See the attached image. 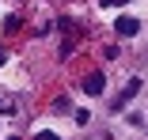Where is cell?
I'll return each instance as SVG.
<instances>
[{
    "label": "cell",
    "mask_w": 148,
    "mask_h": 140,
    "mask_svg": "<svg viewBox=\"0 0 148 140\" xmlns=\"http://www.w3.org/2000/svg\"><path fill=\"white\" fill-rule=\"evenodd\" d=\"M137 91H140V80H129V83H125V91H122V95H118V99L110 102V110H122V106H125V102L137 95Z\"/></svg>",
    "instance_id": "6da1fadb"
},
{
    "label": "cell",
    "mask_w": 148,
    "mask_h": 140,
    "mask_svg": "<svg viewBox=\"0 0 148 140\" xmlns=\"http://www.w3.org/2000/svg\"><path fill=\"white\" fill-rule=\"evenodd\" d=\"M114 31H118V34H125V38H133V34L140 31V23H137L133 15H122V19L114 23Z\"/></svg>",
    "instance_id": "7a4b0ae2"
},
{
    "label": "cell",
    "mask_w": 148,
    "mask_h": 140,
    "mask_svg": "<svg viewBox=\"0 0 148 140\" xmlns=\"http://www.w3.org/2000/svg\"><path fill=\"white\" fill-rule=\"evenodd\" d=\"M103 87H106V76L103 72H91V76L84 80V91L87 95H103Z\"/></svg>",
    "instance_id": "3957f363"
},
{
    "label": "cell",
    "mask_w": 148,
    "mask_h": 140,
    "mask_svg": "<svg viewBox=\"0 0 148 140\" xmlns=\"http://www.w3.org/2000/svg\"><path fill=\"white\" fill-rule=\"evenodd\" d=\"M4 31H8V34L19 31V15H8V19H4Z\"/></svg>",
    "instance_id": "277c9868"
},
{
    "label": "cell",
    "mask_w": 148,
    "mask_h": 140,
    "mask_svg": "<svg viewBox=\"0 0 148 140\" xmlns=\"http://www.w3.org/2000/svg\"><path fill=\"white\" fill-rule=\"evenodd\" d=\"M34 140H61V136H57V133H38Z\"/></svg>",
    "instance_id": "5b68a950"
},
{
    "label": "cell",
    "mask_w": 148,
    "mask_h": 140,
    "mask_svg": "<svg viewBox=\"0 0 148 140\" xmlns=\"http://www.w3.org/2000/svg\"><path fill=\"white\" fill-rule=\"evenodd\" d=\"M0 61H4V49H0Z\"/></svg>",
    "instance_id": "8992f818"
}]
</instances>
